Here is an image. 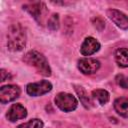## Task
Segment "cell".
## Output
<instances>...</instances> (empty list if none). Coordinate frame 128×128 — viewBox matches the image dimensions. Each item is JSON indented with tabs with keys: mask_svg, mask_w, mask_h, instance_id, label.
I'll use <instances>...</instances> for the list:
<instances>
[{
	"mask_svg": "<svg viewBox=\"0 0 128 128\" xmlns=\"http://www.w3.org/2000/svg\"><path fill=\"white\" fill-rule=\"evenodd\" d=\"M26 45L25 29L19 24L10 26L7 34V47L11 51H20Z\"/></svg>",
	"mask_w": 128,
	"mask_h": 128,
	"instance_id": "cell-2",
	"label": "cell"
},
{
	"mask_svg": "<svg viewBox=\"0 0 128 128\" xmlns=\"http://www.w3.org/2000/svg\"><path fill=\"white\" fill-rule=\"evenodd\" d=\"M23 61L26 64L33 66L39 74L46 76V77H49L51 75V68L49 66V63H48L46 57L42 53H40L36 50L28 51L24 55Z\"/></svg>",
	"mask_w": 128,
	"mask_h": 128,
	"instance_id": "cell-1",
	"label": "cell"
},
{
	"mask_svg": "<svg viewBox=\"0 0 128 128\" xmlns=\"http://www.w3.org/2000/svg\"><path fill=\"white\" fill-rule=\"evenodd\" d=\"M43 126H44V123L42 120L38 118H34V119L29 120L26 123L18 125L17 128H43Z\"/></svg>",
	"mask_w": 128,
	"mask_h": 128,
	"instance_id": "cell-15",
	"label": "cell"
},
{
	"mask_svg": "<svg viewBox=\"0 0 128 128\" xmlns=\"http://www.w3.org/2000/svg\"><path fill=\"white\" fill-rule=\"evenodd\" d=\"M27 116V109L20 103H15L10 106L6 113V118L10 122H15L20 119H24Z\"/></svg>",
	"mask_w": 128,
	"mask_h": 128,
	"instance_id": "cell-7",
	"label": "cell"
},
{
	"mask_svg": "<svg viewBox=\"0 0 128 128\" xmlns=\"http://www.w3.org/2000/svg\"><path fill=\"white\" fill-rule=\"evenodd\" d=\"M114 109L115 111L122 117H128V98L120 97L114 101Z\"/></svg>",
	"mask_w": 128,
	"mask_h": 128,
	"instance_id": "cell-11",
	"label": "cell"
},
{
	"mask_svg": "<svg viewBox=\"0 0 128 128\" xmlns=\"http://www.w3.org/2000/svg\"><path fill=\"white\" fill-rule=\"evenodd\" d=\"M74 88H75V91H76L81 103L83 104V106L85 108H88V109L90 107H92L93 102H92L91 98L88 96V93L86 92V90L82 86H79V85H74Z\"/></svg>",
	"mask_w": 128,
	"mask_h": 128,
	"instance_id": "cell-13",
	"label": "cell"
},
{
	"mask_svg": "<svg viewBox=\"0 0 128 128\" xmlns=\"http://www.w3.org/2000/svg\"><path fill=\"white\" fill-rule=\"evenodd\" d=\"M52 90V84L48 80H41L35 83H29L26 86V92L29 96L38 97L42 96Z\"/></svg>",
	"mask_w": 128,
	"mask_h": 128,
	"instance_id": "cell-4",
	"label": "cell"
},
{
	"mask_svg": "<svg viewBox=\"0 0 128 128\" xmlns=\"http://www.w3.org/2000/svg\"><path fill=\"white\" fill-rule=\"evenodd\" d=\"M116 83L123 89H128V76H125L123 74H118L115 78Z\"/></svg>",
	"mask_w": 128,
	"mask_h": 128,
	"instance_id": "cell-17",
	"label": "cell"
},
{
	"mask_svg": "<svg viewBox=\"0 0 128 128\" xmlns=\"http://www.w3.org/2000/svg\"><path fill=\"white\" fill-rule=\"evenodd\" d=\"M48 28L52 31H55L59 28V16H58V14H53L48 19Z\"/></svg>",
	"mask_w": 128,
	"mask_h": 128,
	"instance_id": "cell-16",
	"label": "cell"
},
{
	"mask_svg": "<svg viewBox=\"0 0 128 128\" xmlns=\"http://www.w3.org/2000/svg\"><path fill=\"white\" fill-rule=\"evenodd\" d=\"M92 96L101 105H105L106 103H108V101L110 99L109 92L106 91V90H104V89H96V90H93L92 91Z\"/></svg>",
	"mask_w": 128,
	"mask_h": 128,
	"instance_id": "cell-14",
	"label": "cell"
},
{
	"mask_svg": "<svg viewBox=\"0 0 128 128\" xmlns=\"http://www.w3.org/2000/svg\"><path fill=\"white\" fill-rule=\"evenodd\" d=\"M99 49H100V43L95 38L89 36V37H86L85 40L83 41L80 47V52L84 56H90L96 53Z\"/></svg>",
	"mask_w": 128,
	"mask_h": 128,
	"instance_id": "cell-9",
	"label": "cell"
},
{
	"mask_svg": "<svg viewBox=\"0 0 128 128\" xmlns=\"http://www.w3.org/2000/svg\"><path fill=\"white\" fill-rule=\"evenodd\" d=\"M21 90L19 86L9 84V85H4L0 88V102L2 104L9 103L11 101H14L20 96Z\"/></svg>",
	"mask_w": 128,
	"mask_h": 128,
	"instance_id": "cell-5",
	"label": "cell"
},
{
	"mask_svg": "<svg viewBox=\"0 0 128 128\" xmlns=\"http://www.w3.org/2000/svg\"><path fill=\"white\" fill-rule=\"evenodd\" d=\"M23 8L29 12V14L31 16H33V18L37 21H41L40 18L43 17V14L44 12L46 11V7L43 3L41 2H37V3H31V4H28V5H25L23 6Z\"/></svg>",
	"mask_w": 128,
	"mask_h": 128,
	"instance_id": "cell-10",
	"label": "cell"
},
{
	"mask_svg": "<svg viewBox=\"0 0 128 128\" xmlns=\"http://www.w3.org/2000/svg\"><path fill=\"white\" fill-rule=\"evenodd\" d=\"M115 61L119 67H128V48H118L114 54Z\"/></svg>",
	"mask_w": 128,
	"mask_h": 128,
	"instance_id": "cell-12",
	"label": "cell"
},
{
	"mask_svg": "<svg viewBox=\"0 0 128 128\" xmlns=\"http://www.w3.org/2000/svg\"><path fill=\"white\" fill-rule=\"evenodd\" d=\"M0 74H1V81H5V80H7L10 77L9 73L5 69H1L0 70Z\"/></svg>",
	"mask_w": 128,
	"mask_h": 128,
	"instance_id": "cell-18",
	"label": "cell"
},
{
	"mask_svg": "<svg viewBox=\"0 0 128 128\" xmlns=\"http://www.w3.org/2000/svg\"><path fill=\"white\" fill-rule=\"evenodd\" d=\"M107 16L110 20H112L119 28L123 30L128 29V16L123 12L117 9H109L107 10Z\"/></svg>",
	"mask_w": 128,
	"mask_h": 128,
	"instance_id": "cell-8",
	"label": "cell"
},
{
	"mask_svg": "<svg viewBox=\"0 0 128 128\" xmlns=\"http://www.w3.org/2000/svg\"><path fill=\"white\" fill-rule=\"evenodd\" d=\"M78 69L85 75H91L98 71L100 68V62L94 58H83L78 61Z\"/></svg>",
	"mask_w": 128,
	"mask_h": 128,
	"instance_id": "cell-6",
	"label": "cell"
},
{
	"mask_svg": "<svg viewBox=\"0 0 128 128\" xmlns=\"http://www.w3.org/2000/svg\"><path fill=\"white\" fill-rule=\"evenodd\" d=\"M54 102L56 106L64 112H71L75 110L78 106L77 99L72 94L66 93V92L58 93L54 98Z\"/></svg>",
	"mask_w": 128,
	"mask_h": 128,
	"instance_id": "cell-3",
	"label": "cell"
}]
</instances>
